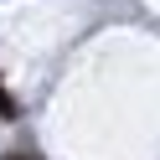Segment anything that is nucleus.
Listing matches in <instances>:
<instances>
[{
  "label": "nucleus",
  "mask_w": 160,
  "mask_h": 160,
  "mask_svg": "<svg viewBox=\"0 0 160 160\" xmlns=\"http://www.w3.org/2000/svg\"><path fill=\"white\" fill-rule=\"evenodd\" d=\"M0 160H42V155H21V150H11V155H0Z\"/></svg>",
  "instance_id": "2"
},
{
  "label": "nucleus",
  "mask_w": 160,
  "mask_h": 160,
  "mask_svg": "<svg viewBox=\"0 0 160 160\" xmlns=\"http://www.w3.org/2000/svg\"><path fill=\"white\" fill-rule=\"evenodd\" d=\"M0 114H5V119H16V114H21V108H16V98L5 93V88H0Z\"/></svg>",
  "instance_id": "1"
}]
</instances>
